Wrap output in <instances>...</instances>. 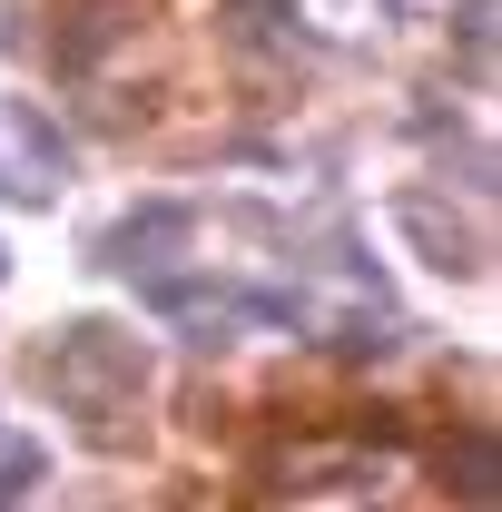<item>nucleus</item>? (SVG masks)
<instances>
[{
    "mask_svg": "<svg viewBox=\"0 0 502 512\" xmlns=\"http://www.w3.org/2000/svg\"><path fill=\"white\" fill-rule=\"evenodd\" d=\"M69 345H79V355H99V375H109V384H128V394H138V375H148V355L128 345L119 325H69ZM50 384H60V404H69V414H89V424L109 414V404H99V394H89V384H79V375H50Z\"/></svg>",
    "mask_w": 502,
    "mask_h": 512,
    "instance_id": "nucleus-1",
    "label": "nucleus"
},
{
    "mask_svg": "<svg viewBox=\"0 0 502 512\" xmlns=\"http://www.w3.org/2000/svg\"><path fill=\"white\" fill-rule=\"evenodd\" d=\"M178 237H188V207H178V197H158V207L119 217V227L99 237V256H109V266H148V256H168V247H178Z\"/></svg>",
    "mask_w": 502,
    "mask_h": 512,
    "instance_id": "nucleus-2",
    "label": "nucleus"
},
{
    "mask_svg": "<svg viewBox=\"0 0 502 512\" xmlns=\"http://www.w3.org/2000/svg\"><path fill=\"white\" fill-rule=\"evenodd\" d=\"M404 227H414V247L434 256V266H463V276H483V237H463L453 217H434L424 197H404Z\"/></svg>",
    "mask_w": 502,
    "mask_h": 512,
    "instance_id": "nucleus-3",
    "label": "nucleus"
},
{
    "mask_svg": "<svg viewBox=\"0 0 502 512\" xmlns=\"http://www.w3.org/2000/svg\"><path fill=\"white\" fill-rule=\"evenodd\" d=\"M443 483H453L463 503H493V493H502V444H493V434H473V444L443 463Z\"/></svg>",
    "mask_w": 502,
    "mask_h": 512,
    "instance_id": "nucleus-4",
    "label": "nucleus"
},
{
    "mask_svg": "<svg viewBox=\"0 0 502 512\" xmlns=\"http://www.w3.org/2000/svg\"><path fill=\"white\" fill-rule=\"evenodd\" d=\"M227 30H247V40H296V0H227Z\"/></svg>",
    "mask_w": 502,
    "mask_h": 512,
    "instance_id": "nucleus-5",
    "label": "nucleus"
},
{
    "mask_svg": "<svg viewBox=\"0 0 502 512\" xmlns=\"http://www.w3.org/2000/svg\"><path fill=\"white\" fill-rule=\"evenodd\" d=\"M463 60L473 69L493 60V10H483V0H463Z\"/></svg>",
    "mask_w": 502,
    "mask_h": 512,
    "instance_id": "nucleus-6",
    "label": "nucleus"
}]
</instances>
